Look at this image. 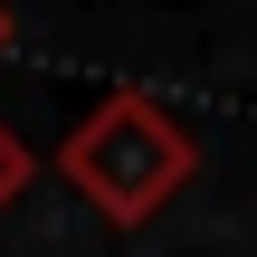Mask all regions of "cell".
I'll use <instances>...</instances> for the list:
<instances>
[{
    "label": "cell",
    "instance_id": "6da1fadb",
    "mask_svg": "<svg viewBox=\"0 0 257 257\" xmlns=\"http://www.w3.org/2000/svg\"><path fill=\"white\" fill-rule=\"evenodd\" d=\"M191 172H200L191 124H181L162 95H143V86H114V95L57 143V181H67L86 210H105L114 229H143L172 191H191Z\"/></svg>",
    "mask_w": 257,
    "mask_h": 257
},
{
    "label": "cell",
    "instance_id": "3957f363",
    "mask_svg": "<svg viewBox=\"0 0 257 257\" xmlns=\"http://www.w3.org/2000/svg\"><path fill=\"white\" fill-rule=\"evenodd\" d=\"M0 48H10V10H0Z\"/></svg>",
    "mask_w": 257,
    "mask_h": 257
},
{
    "label": "cell",
    "instance_id": "7a4b0ae2",
    "mask_svg": "<svg viewBox=\"0 0 257 257\" xmlns=\"http://www.w3.org/2000/svg\"><path fill=\"white\" fill-rule=\"evenodd\" d=\"M29 181H38V162H29V143H19V134L0 124V210H10V200H19Z\"/></svg>",
    "mask_w": 257,
    "mask_h": 257
}]
</instances>
